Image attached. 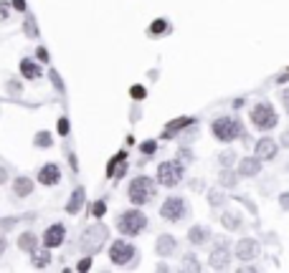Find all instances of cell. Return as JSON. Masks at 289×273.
<instances>
[{"label":"cell","instance_id":"6da1fadb","mask_svg":"<svg viewBox=\"0 0 289 273\" xmlns=\"http://www.w3.org/2000/svg\"><path fill=\"white\" fill-rule=\"evenodd\" d=\"M211 132H213V137L218 142H233V139L244 137V124L236 117H218L211 124Z\"/></svg>","mask_w":289,"mask_h":273},{"label":"cell","instance_id":"7a4b0ae2","mask_svg":"<svg viewBox=\"0 0 289 273\" xmlns=\"http://www.w3.org/2000/svg\"><path fill=\"white\" fill-rule=\"evenodd\" d=\"M155 182L150 180V177H144V175H139V177H134L132 182H129V202L132 205H144V202H150L153 197H155Z\"/></svg>","mask_w":289,"mask_h":273},{"label":"cell","instance_id":"3957f363","mask_svg":"<svg viewBox=\"0 0 289 273\" xmlns=\"http://www.w3.org/2000/svg\"><path fill=\"white\" fill-rule=\"evenodd\" d=\"M117 228H119L122 235H129L132 238V235H139L144 228H148V217H144L142 210H127V212L119 215Z\"/></svg>","mask_w":289,"mask_h":273},{"label":"cell","instance_id":"277c9868","mask_svg":"<svg viewBox=\"0 0 289 273\" xmlns=\"http://www.w3.org/2000/svg\"><path fill=\"white\" fill-rule=\"evenodd\" d=\"M276 122H279V117H276V112H274V106H271L269 101H259V104L251 109V124H254L256 129L269 132V129L276 127Z\"/></svg>","mask_w":289,"mask_h":273},{"label":"cell","instance_id":"5b68a950","mask_svg":"<svg viewBox=\"0 0 289 273\" xmlns=\"http://www.w3.org/2000/svg\"><path fill=\"white\" fill-rule=\"evenodd\" d=\"M183 177H185V167H183L180 159H170V162H163V165L158 167V182L165 185V187L180 185Z\"/></svg>","mask_w":289,"mask_h":273},{"label":"cell","instance_id":"8992f818","mask_svg":"<svg viewBox=\"0 0 289 273\" xmlns=\"http://www.w3.org/2000/svg\"><path fill=\"white\" fill-rule=\"evenodd\" d=\"M188 215V202L185 197H168L160 207V217L163 220H170V223H178Z\"/></svg>","mask_w":289,"mask_h":273},{"label":"cell","instance_id":"52a82bcc","mask_svg":"<svg viewBox=\"0 0 289 273\" xmlns=\"http://www.w3.org/2000/svg\"><path fill=\"white\" fill-rule=\"evenodd\" d=\"M134 258V245L127 243V240H114L109 245V260L114 265H127L129 260Z\"/></svg>","mask_w":289,"mask_h":273},{"label":"cell","instance_id":"ba28073f","mask_svg":"<svg viewBox=\"0 0 289 273\" xmlns=\"http://www.w3.org/2000/svg\"><path fill=\"white\" fill-rule=\"evenodd\" d=\"M104 238H107V228L104 225H91L86 233H84V240H81V248L91 255V253H97L99 248H102V243H104Z\"/></svg>","mask_w":289,"mask_h":273},{"label":"cell","instance_id":"9c48e42d","mask_svg":"<svg viewBox=\"0 0 289 273\" xmlns=\"http://www.w3.org/2000/svg\"><path fill=\"white\" fill-rule=\"evenodd\" d=\"M276 152H279V144H276L271 137H261V139L256 142V149H254V154H256L261 162L274 159V157H276Z\"/></svg>","mask_w":289,"mask_h":273},{"label":"cell","instance_id":"30bf717a","mask_svg":"<svg viewBox=\"0 0 289 273\" xmlns=\"http://www.w3.org/2000/svg\"><path fill=\"white\" fill-rule=\"evenodd\" d=\"M64 235H66V228H64L61 223H54V225H49L46 233H43V245H46V248H56V245L64 243Z\"/></svg>","mask_w":289,"mask_h":273},{"label":"cell","instance_id":"8fae6325","mask_svg":"<svg viewBox=\"0 0 289 273\" xmlns=\"http://www.w3.org/2000/svg\"><path fill=\"white\" fill-rule=\"evenodd\" d=\"M259 255V243L254 238H241L238 245H236V258L238 260H251Z\"/></svg>","mask_w":289,"mask_h":273},{"label":"cell","instance_id":"7c38bea8","mask_svg":"<svg viewBox=\"0 0 289 273\" xmlns=\"http://www.w3.org/2000/svg\"><path fill=\"white\" fill-rule=\"evenodd\" d=\"M208 263H211V268H226L228 263H231V250L226 248V243H218L213 250H211V258H208Z\"/></svg>","mask_w":289,"mask_h":273},{"label":"cell","instance_id":"4fadbf2b","mask_svg":"<svg viewBox=\"0 0 289 273\" xmlns=\"http://www.w3.org/2000/svg\"><path fill=\"white\" fill-rule=\"evenodd\" d=\"M38 182L41 185H59L61 182V170H59V165H54V162H49V165H43L41 170H38Z\"/></svg>","mask_w":289,"mask_h":273},{"label":"cell","instance_id":"5bb4252c","mask_svg":"<svg viewBox=\"0 0 289 273\" xmlns=\"http://www.w3.org/2000/svg\"><path fill=\"white\" fill-rule=\"evenodd\" d=\"M261 172V159L254 154V157H244L241 165H238V175L241 177H256Z\"/></svg>","mask_w":289,"mask_h":273},{"label":"cell","instance_id":"9a60e30c","mask_svg":"<svg viewBox=\"0 0 289 273\" xmlns=\"http://www.w3.org/2000/svg\"><path fill=\"white\" fill-rule=\"evenodd\" d=\"M190 124H196V119H193V117H178V119H173V122L163 129V137H165V139H170V137H175L180 129H185V127H190Z\"/></svg>","mask_w":289,"mask_h":273},{"label":"cell","instance_id":"2e32d148","mask_svg":"<svg viewBox=\"0 0 289 273\" xmlns=\"http://www.w3.org/2000/svg\"><path fill=\"white\" fill-rule=\"evenodd\" d=\"M175 248H178V240H175L173 235H160L158 243H155V250H158V255H163V258H168Z\"/></svg>","mask_w":289,"mask_h":273},{"label":"cell","instance_id":"e0dca14e","mask_svg":"<svg viewBox=\"0 0 289 273\" xmlns=\"http://www.w3.org/2000/svg\"><path fill=\"white\" fill-rule=\"evenodd\" d=\"M13 192H16L18 197H28V195L33 192V180H31V177H18V180L13 182Z\"/></svg>","mask_w":289,"mask_h":273},{"label":"cell","instance_id":"ac0fdd59","mask_svg":"<svg viewBox=\"0 0 289 273\" xmlns=\"http://www.w3.org/2000/svg\"><path fill=\"white\" fill-rule=\"evenodd\" d=\"M81 205H84V187H76L74 195H71V200H69V205H66V212L69 215H76L81 210Z\"/></svg>","mask_w":289,"mask_h":273},{"label":"cell","instance_id":"d6986e66","mask_svg":"<svg viewBox=\"0 0 289 273\" xmlns=\"http://www.w3.org/2000/svg\"><path fill=\"white\" fill-rule=\"evenodd\" d=\"M206 238H211V230H208V228H203V225H193V228L188 230V240H190V243H196V245L206 243Z\"/></svg>","mask_w":289,"mask_h":273},{"label":"cell","instance_id":"ffe728a7","mask_svg":"<svg viewBox=\"0 0 289 273\" xmlns=\"http://www.w3.org/2000/svg\"><path fill=\"white\" fill-rule=\"evenodd\" d=\"M21 74H23L26 79H38V76H41V66H38L36 61H31V59H23V61H21Z\"/></svg>","mask_w":289,"mask_h":273},{"label":"cell","instance_id":"44dd1931","mask_svg":"<svg viewBox=\"0 0 289 273\" xmlns=\"http://www.w3.org/2000/svg\"><path fill=\"white\" fill-rule=\"evenodd\" d=\"M36 245H38V238H36L33 233H23V235L18 238V248H21V250L33 253V250H36Z\"/></svg>","mask_w":289,"mask_h":273},{"label":"cell","instance_id":"7402d4cb","mask_svg":"<svg viewBox=\"0 0 289 273\" xmlns=\"http://www.w3.org/2000/svg\"><path fill=\"white\" fill-rule=\"evenodd\" d=\"M221 223H223L226 228H231V230H238L241 217H238V212H223V215H221Z\"/></svg>","mask_w":289,"mask_h":273},{"label":"cell","instance_id":"603a6c76","mask_svg":"<svg viewBox=\"0 0 289 273\" xmlns=\"http://www.w3.org/2000/svg\"><path fill=\"white\" fill-rule=\"evenodd\" d=\"M124 157H127L124 152L114 154V159H112V162L107 165V177H114V175H117V167H122V165H124Z\"/></svg>","mask_w":289,"mask_h":273},{"label":"cell","instance_id":"cb8c5ba5","mask_svg":"<svg viewBox=\"0 0 289 273\" xmlns=\"http://www.w3.org/2000/svg\"><path fill=\"white\" fill-rule=\"evenodd\" d=\"M218 162H221V167H233V165H236V152H233V149L221 152V154H218Z\"/></svg>","mask_w":289,"mask_h":273},{"label":"cell","instance_id":"d4e9b609","mask_svg":"<svg viewBox=\"0 0 289 273\" xmlns=\"http://www.w3.org/2000/svg\"><path fill=\"white\" fill-rule=\"evenodd\" d=\"M223 202H226V197H223L221 190H211V192H208V205H211V207H221Z\"/></svg>","mask_w":289,"mask_h":273},{"label":"cell","instance_id":"484cf974","mask_svg":"<svg viewBox=\"0 0 289 273\" xmlns=\"http://www.w3.org/2000/svg\"><path fill=\"white\" fill-rule=\"evenodd\" d=\"M170 26H168V21L165 18H158L153 26H150V36H160V33H165Z\"/></svg>","mask_w":289,"mask_h":273},{"label":"cell","instance_id":"4316f807","mask_svg":"<svg viewBox=\"0 0 289 273\" xmlns=\"http://www.w3.org/2000/svg\"><path fill=\"white\" fill-rule=\"evenodd\" d=\"M221 185H223V187H236V175H233V172H228V167H223Z\"/></svg>","mask_w":289,"mask_h":273},{"label":"cell","instance_id":"83f0119b","mask_svg":"<svg viewBox=\"0 0 289 273\" xmlns=\"http://www.w3.org/2000/svg\"><path fill=\"white\" fill-rule=\"evenodd\" d=\"M49 260H51L49 250H41V253H36V258H33V265H36V268H43V265H49Z\"/></svg>","mask_w":289,"mask_h":273},{"label":"cell","instance_id":"f1b7e54d","mask_svg":"<svg viewBox=\"0 0 289 273\" xmlns=\"http://www.w3.org/2000/svg\"><path fill=\"white\" fill-rule=\"evenodd\" d=\"M36 147H51V134L49 132H38V137H36Z\"/></svg>","mask_w":289,"mask_h":273},{"label":"cell","instance_id":"f546056e","mask_svg":"<svg viewBox=\"0 0 289 273\" xmlns=\"http://www.w3.org/2000/svg\"><path fill=\"white\" fill-rule=\"evenodd\" d=\"M104 212H107V202H104V200H97V202L91 205V215H94V217H102Z\"/></svg>","mask_w":289,"mask_h":273},{"label":"cell","instance_id":"4dcf8cb0","mask_svg":"<svg viewBox=\"0 0 289 273\" xmlns=\"http://www.w3.org/2000/svg\"><path fill=\"white\" fill-rule=\"evenodd\" d=\"M155 149H158V142H153V139L139 144V152H142V154H155Z\"/></svg>","mask_w":289,"mask_h":273},{"label":"cell","instance_id":"1f68e13d","mask_svg":"<svg viewBox=\"0 0 289 273\" xmlns=\"http://www.w3.org/2000/svg\"><path fill=\"white\" fill-rule=\"evenodd\" d=\"M183 268H185V270H198L201 265H198L196 255H190V253H188V255H185V260H183Z\"/></svg>","mask_w":289,"mask_h":273},{"label":"cell","instance_id":"d6a6232c","mask_svg":"<svg viewBox=\"0 0 289 273\" xmlns=\"http://www.w3.org/2000/svg\"><path fill=\"white\" fill-rule=\"evenodd\" d=\"M129 94H132V99H134V101H142L144 96H148V91H144V86H132V89H129Z\"/></svg>","mask_w":289,"mask_h":273},{"label":"cell","instance_id":"836d02e7","mask_svg":"<svg viewBox=\"0 0 289 273\" xmlns=\"http://www.w3.org/2000/svg\"><path fill=\"white\" fill-rule=\"evenodd\" d=\"M23 28H26V33H28L31 38H36V36H38V31H36V23H33V18H28Z\"/></svg>","mask_w":289,"mask_h":273},{"label":"cell","instance_id":"e575fe53","mask_svg":"<svg viewBox=\"0 0 289 273\" xmlns=\"http://www.w3.org/2000/svg\"><path fill=\"white\" fill-rule=\"evenodd\" d=\"M59 134H69V119L66 117L59 119Z\"/></svg>","mask_w":289,"mask_h":273},{"label":"cell","instance_id":"d590c367","mask_svg":"<svg viewBox=\"0 0 289 273\" xmlns=\"http://www.w3.org/2000/svg\"><path fill=\"white\" fill-rule=\"evenodd\" d=\"M178 157H180V162H190V159H193V152H190V149H185V147H183V149H180V152H178Z\"/></svg>","mask_w":289,"mask_h":273},{"label":"cell","instance_id":"8d00e7d4","mask_svg":"<svg viewBox=\"0 0 289 273\" xmlns=\"http://www.w3.org/2000/svg\"><path fill=\"white\" fill-rule=\"evenodd\" d=\"M279 205H281L284 210H289V192H281V195H279Z\"/></svg>","mask_w":289,"mask_h":273},{"label":"cell","instance_id":"74e56055","mask_svg":"<svg viewBox=\"0 0 289 273\" xmlns=\"http://www.w3.org/2000/svg\"><path fill=\"white\" fill-rule=\"evenodd\" d=\"M76 268H79V270H89V268H91V258H84Z\"/></svg>","mask_w":289,"mask_h":273},{"label":"cell","instance_id":"f35d334b","mask_svg":"<svg viewBox=\"0 0 289 273\" xmlns=\"http://www.w3.org/2000/svg\"><path fill=\"white\" fill-rule=\"evenodd\" d=\"M36 56H38V61H43V64L49 61V51H46V48H38V53H36Z\"/></svg>","mask_w":289,"mask_h":273},{"label":"cell","instance_id":"ab89813d","mask_svg":"<svg viewBox=\"0 0 289 273\" xmlns=\"http://www.w3.org/2000/svg\"><path fill=\"white\" fill-rule=\"evenodd\" d=\"M13 8H18V11H26V0H13Z\"/></svg>","mask_w":289,"mask_h":273},{"label":"cell","instance_id":"60d3db41","mask_svg":"<svg viewBox=\"0 0 289 273\" xmlns=\"http://www.w3.org/2000/svg\"><path fill=\"white\" fill-rule=\"evenodd\" d=\"M6 13H8V6H6V3H0V18H8Z\"/></svg>","mask_w":289,"mask_h":273},{"label":"cell","instance_id":"b9f144b4","mask_svg":"<svg viewBox=\"0 0 289 273\" xmlns=\"http://www.w3.org/2000/svg\"><path fill=\"white\" fill-rule=\"evenodd\" d=\"M281 144H284V147H289V132H284V134H281Z\"/></svg>","mask_w":289,"mask_h":273},{"label":"cell","instance_id":"7bdbcfd3","mask_svg":"<svg viewBox=\"0 0 289 273\" xmlns=\"http://www.w3.org/2000/svg\"><path fill=\"white\" fill-rule=\"evenodd\" d=\"M6 177H8V172H6L3 167H0V185H3V182H6Z\"/></svg>","mask_w":289,"mask_h":273},{"label":"cell","instance_id":"ee69618b","mask_svg":"<svg viewBox=\"0 0 289 273\" xmlns=\"http://www.w3.org/2000/svg\"><path fill=\"white\" fill-rule=\"evenodd\" d=\"M281 99H284V106H286V112H289V91H286V94H284Z\"/></svg>","mask_w":289,"mask_h":273},{"label":"cell","instance_id":"f6af8a7d","mask_svg":"<svg viewBox=\"0 0 289 273\" xmlns=\"http://www.w3.org/2000/svg\"><path fill=\"white\" fill-rule=\"evenodd\" d=\"M3 250H6V240H3V238H0V253H3Z\"/></svg>","mask_w":289,"mask_h":273},{"label":"cell","instance_id":"bcb514c9","mask_svg":"<svg viewBox=\"0 0 289 273\" xmlns=\"http://www.w3.org/2000/svg\"><path fill=\"white\" fill-rule=\"evenodd\" d=\"M284 79H289V74H286V76H281V81H284Z\"/></svg>","mask_w":289,"mask_h":273}]
</instances>
